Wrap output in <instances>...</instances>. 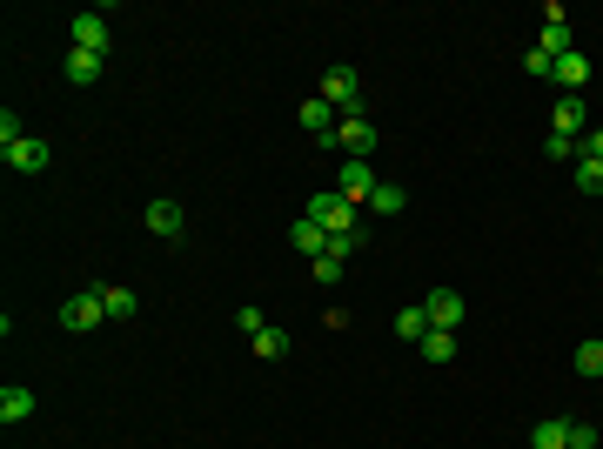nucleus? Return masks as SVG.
Listing matches in <instances>:
<instances>
[{
  "mask_svg": "<svg viewBox=\"0 0 603 449\" xmlns=\"http://www.w3.org/2000/svg\"><path fill=\"white\" fill-rule=\"evenodd\" d=\"M376 141H382V128L369 121V114H342L329 135H315V148H329V155L342 148L349 161H369V155H376Z\"/></svg>",
  "mask_w": 603,
  "mask_h": 449,
  "instance_id": "nucleus-1",
  "label": "nucleus"
},
{
  "mask_svg": "<svg viewBox=\"0 0 603 449\" xmlns=\"http://www.w3.org/2000/svg\"><path fill=\"white\" fill-rule=\"evenodd\" d=\"M67 41L81 47V54H108V47H114V27H108V14H101V7L74 14V21H67Z\"/></svg>",
  "mask_w": 603,
  "mask_h": 449,
  "instance_id": "nucleus-2",
  "label": "nucleus"
},
{
  "mask_svg": "<svg viewBox=\"0 0 603 449\" xmlns=\"http://www.w3.org/2000/svg\"><path fill=\"white\" fill-rule=\"evenodd\" d=\"M322 101H329L335 114H362V81H356V68H342V61H335V68L322 74Z\"/></svg>",
  "mask_w": 603,
  "mask_h": 449,
  "instance_id": "nucleus-3",
  "label": "nucleus"
},
{
  "mask_svg": "<svg viewBox=\"0 0 603 449\" xmlns=\"http://www.w3.org/2000/svg\"><path fill=\"white\" fill-rule=\"evenodd\" d=\"M423 315H429V329H449V336H456V329H463V315H469V302L456 289H429L423 295Z\"/></svg>",
  "mask_w": 603,
  "mask_h": 449,
  "instance_id": "nucleus-4",
  "label": "nucleus"
},
{
  "mask_svg": "<svg viewBox=\"0 0 603 449\" xmlns=\"http://www.w3.org/2000/svg\"><path fill=\"white\" fill-rule=\"evenodd\" d=\"M309 222L322 228V235H349V228H356V202H342V195H315Z\"/></svg>",
  "mask_w": 603,
  "mask_h": 449,
  "instance_id": "nucleus-5",
  "label": "nucleus"
},
{
  "mask_svg": "<svg viewBox=\"0 0 603 449\" xmlns=\"http://www.w3.org/2000/svg\"><path fill=\"white\" fill-rule=\"evenodd\" d=\"M61 322H67V329H81V336H88V329H101V322H108V302H101V289H81V295H67Z\"/></svg>",
  "mask_w": 603,
  "mask_h": 449,
  "instance_id": "nucleus-6",
  "label": "nucleus"
},
{
  "mask_svg": "<svg viewBox=\"0 0 603 449\" xmlns=\"http://www.w3.org/2000/svg\"><path fill=\"white\" fill-rule=\"evenodd\" d=\"M550 135H563V141H583V135H590L583 94H563V101H557V114H550Z\"/></svg>",
  "mask_w": 603,
  "mask_h": 449,
  "instance_id": "nucleus-7",
  "label": "nucleus"
},
{
  "mask_svg": "<svg viewBox=\"0 0 603 449\" xmlns=\"http://www.w3.org/2000/svg\"><path fill=\"white\" fill-rule=\"evenodd\" d=\"M335 195H342V202H369V195H376V168H369V161H342Z\"/></svg>",
  "mask_w": 603,
  "mask_h": 449,
  "instance_id": "nucleus-8",
  "label": "nucleus"
},
{
  "mask_svg": "<svg viewBox=\"0 0 603 449\" xmlns=\"http://www.w3.org/2000/svg\"><path fill=\"white\" fill-rule=\"evenodd\" d=\"M0 155H7V168H21V175H41L47 161H54V148H47L41 135H21L14 148H0Z\"/></svg>",
  "mask_w": 603,
  "mask_h": 449,
  "instance_id": "nucleus-9",
  "label": "nucleus"
},
{
  "mask_svg": "<svg viewBox=\"0 0 603 449\" xmlns=\"http://www.w3.org/2000/svg\"><path fill=\"white\" fill-rule=\"evenodd\" d=\"M543 54L550 61H563V54H577V41H570V21H563V7H543Z\"/></svg>",
  "mask_w": 603,
  "mask_h": 449,
  "instance_id": "nucleus-10",
  "label": "nucleus"
},
{
  "mask_svg": "<svg viewBox=\"0 0 603 449\" xmlns=\"http://www.w3.org/2000/svg\"><path fill=\"white\" fill-rule=\"evenodd\" d=\"M181 228H188L181 202H148V235H161V242H181Z\"/></svg>",
  "mask_w": 603,
  "mask_h": 449,
  "instance_id": "nucleus-11",
  "label": "nucleus"
},
{
  "mask_svg": "<svg viewBox=\"0 0 603 449\" xmlns=\"http://www.w3.org/2000/svg\"><path fill=\"white\" fill-rule=\"evenodd\" d=\"M550 81H557L563 94H583L590 88V61H583V54H563L557 68H550Z\"/></svg>",
  "mask_w": 603,
  "mask_h": 449,
  "instance_id": "nucleus-12",
  "label": "nucleus"
},
{
  "mask_svg": "<svg viewBox=\"0 0 603 449\" xmlns=\"http://www.w3.org/2000/svg\"><path fill=\"white\" fill-rule=\"evenodd\" d=\"M101 68H108V54H81V47H67V81H74V88L101 81Z\"/></svg>",
  "mask_w": 603,
  "mask_h": 449,
  "instance_id": "nucleus-13",
  "label": "nucleus"
},
{
  "mask_svg": "<svg viewBox=\"0 0 603 449\" xmlns=\"http://www.w3.org/2000/svg\"><path fill=\"white\" fill-rule=\"evenodd\" d=\"M27 416H34V389H14V382H7V389H0V423L14 429V423H27Z\"/></svg>",
  "mask_w": 603,
  "mask_h": 449,
  "instance_id": "nucleus-14",
  "label": "nucleus"
},
{
  "mask_svg": "<svg viewBox=\"0 0 603 449\" xmlns=\"http://www.w3.org/2000/svg\"><path fill=\"white\" fill-rule=\"evenodd\" d=\"M530 449H570V416H543L530 429Z\"/></svg>",
  "mask_w": 603,
  "mask_h": 449,
  "instance_id": "nucleus-15",
  "label": "nucleus"
},
{
  "mask_svg": "<svg viewBox=\"0 0 603 449\" xmlns=\"http://www.w3.org/2000/svg\"><path fill=\"white\" fill-rule=\"evenodd\" d=\"M416 349H423V362H436V369H449V362H456V336H449V329H429Z\"/></svg>",
  "mask_w": 603,
  "mask_h": 449,
  "instance_id": "nucleus-16",
  "label": "nucleus"
},
{
  "mask_svg": "<svg viewBox=\"0 0 603 449\" xmlns=\"http://www.w3.org/2000/svg\"><path fill=\"white\" fill-rule=\"evenodd\" d=\"M289 242H295V248H302V255H309V262H315V255H329V235H322V228H315V222H309V215H302V222H295V228H289Z\"/></svg>",
  "mask_w": 603,
  "mask_h": 449,
  "instance_id": "nucleus-17",
  "label": "nucleus"
},
{
  "mask_svg": "<svg viewBox=\"0 0 603 449\" xmlns=\"http://www.w3.org/2000/svg\"><path fill=\"white\" fill-rule=\"evenodd\" d=\"M396 336H402V342H423V336H429V315H423V302H409V309L396 315Z\"/></svg>",
  "mask_w": 603,
  "mask_h": 449,
  "instance_id": "nucleus-18",
  "label": "nucleus"
},
{
  "mask_svg": "<svg viewBox=\"0 0 603 449\" xmlns=\"http://www.w3.org/2000/svg\"><path fill=\"white\" fill-rule=\"evenodd\" d=\"M302 128H315V135H329V128H335V108L322 101V94H309V101H302Z\"/></svg>",
  "mask_w": 603,
  "mask_h": 449,
  "instance_id": "nucleus-19",
  "label": "nucleus"
},
{
  "mask_svg": "<svg viewBox=\"0 0 603 449\" xmlns=\"http://www.w3.org/2000/svg\"><path fill=\"white\" fill-rule=\"evenodd\" d=\"M255 356H262V362H282V356H289V329H275V322H268L262 336H255Z\"/></svg>",
  "mask_w": 603,
  "mask_h": 449,
  "instance_id": "nucleus-20",
  "label": "nucleus"
},
{
  "mask_svg": "<svg viewBox=\"0 0 603 449\" xmlns=\"http://www.w3.org/2000/svg\"><path fill=\"white\" fill-rule=\"evenodd\" d=\"M369 208H376V215H402V208H409V195H402L396 181H376V195H369Z\"/></svg>",
  "mask_w": 603,
  "mask_h": 449,
  "instance_id": "nucleus-21",
  "label": "nucleus"
},
{
  "mask_svg": "<svg viewBox=\"0 0 603 449\" xmlns=\"http://www.w3.org/2000/svg\"><path fill=\"white\" fill-rule=\"evenodd\" d=\"M101 302H108V322H128V315L141 309V302H134V289H108V282H101Z\"/></svg>",
  "mask_w": 603,
  "mask_h": 449,
  "instance_id": "nucleus-22",
  "label": "nucleus"
},
{
  "mask_svg": "<svg viewBox=\"0 0 603 449\" xmlns=\"http://www.w3.org/2000/svg\"><path fill=\"white\" fill-rule=\"evenodd\" d=\"M577 376H590V382L603 376V336L597 342H577Z\"/></svg>",
  "mask_w": 603,
  "mask_h": 449,
  "instance_id": "nucleus-23",
  "label": "nucleus"
},
{
  "mask_svg": "<svg viewBox=\"0 0 603 449\" xmlns=\"http://www.w3.org/2000/svg\"><path fill=\"white\" fill-rule=\"evenodd\" d=\"M577 188H583V195H603V161H583L577 155Z\"/></svg>",
  "mask_w": 603,
  "mask_h": 449,
  "instance_id": "nucleus-24",
  "label": "nucleus"
},
{
  "mask_svg": "<svg viewBox=\"0 0 603 449\" xmlns=\"http://www.w3.org/2000/svg\"><path fill=\"white\" fill-rule=\"evenodd\" d=\"M309 269H315V282H322V289H335V282H342V255H315Z\"/></svg>",
  "mask_w": 603,
  "mask_h": 449,
  "instance_id": "nucleus-25",
  "label": "nucleus"
},
{
  "mask_svg": "<svg viewBox=\"0 0 603 449\" xmlns=\"http://www.w3.org/2000/svg\"><path fill=\"white\" fill-rule=\"evenodd\" d=\"M235 329H242V336H262V329H268V315L255 309V302H242V309H235Z\"/></svg>",
  "mask_w": 603,
  "mask_h": 449,
  "instance_id": "nucleus-26",
  "label": "nucleus"
},
{
  "mask_svg": "<svg viewBox=\"0 0 603 449\" xmlns=\"http://www.w3.org/2000/svg\"><path fill=\"white\" fill-rule=\"evenodd\" d=\"M362 242H369V235H362V228H349V235H329V255H342V262H349V255H356Z\"/></svg>",
  "mask_w": 603,
  "mask_h": 449,
  "instance_id": "nucleus-27",
  "label": "nucleus"
},
{
  "mask_svg": "<svg viewBox=\"0 0 603 449\" xmlns=\"http://www.w3.org/2000/svg\"><path fill=\"white\" fill-rule=\"evenodd\" d=\"M543 155H550V161H577V141H563V135H550V141H543Z\"/></svg>",
  "mask_w": 603,
  "mask_h": 449,
  "instance_id": "nucleus-28",
  "label": "nucleus"
},
{
  "mask_svg": "<svg viewBox=\"0 0 603 449\" xmlns=\"http://www.w3.org/2000/svg\"><path fill=\"white\" fill-rule=\"evenodd\" d=\"M577 155H583V161H603V128H590V135L577 141Z\"/></svg>",
  "mask_w": 603,
  "mask_h": 449,
  "instance_id": "nucleus-29",
  "label": "nucleus"
},
{
  "mask_svg": "<svg viewBox=\"0 0 603 449\" xmlns=\"http://www.w3.org/2000/svg\"><path fill=\"white\" fill-rule=\"evenodd\" d=\"M523 68H530V74H543V81H550V68H557V61H550L543 47H530V54H523Z\"/></svg>",
  "mask_w": 603,
  "mask_h": 449,
  "instance_id": "nucleus-30",
  "label": "nucleus"
},
{
  "mask_svg": "<svg viewBox=\"0 0 603 449\" xmlns=\"http://www.w3.org/2000/svg\"><path fill=\"white\" fill-rule=\"evenodd\" d=\"M570 449H597V429H590V423H570Z\"/></svg>",
  "mask_w": 603,
  "mask_h": 449,
  "instance_id": "nucleus-31",
  "label": "nucleus"
}]
</instances>
